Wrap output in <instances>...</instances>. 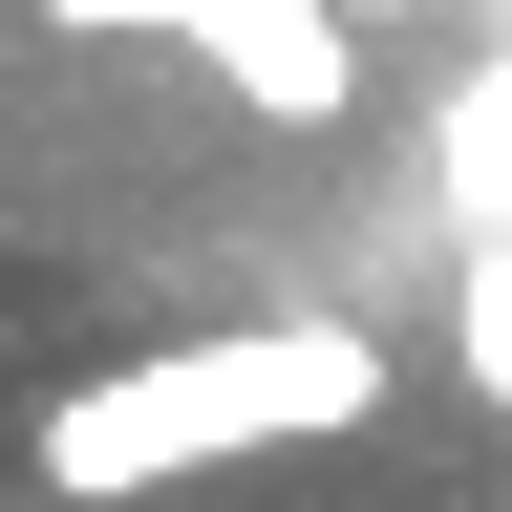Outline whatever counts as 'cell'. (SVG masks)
<instances>
[{"instance_id": "1", "label": "cell", "mask_w": 512, "mask_h": 512, "mask_svg": "<svg viewBox=\"0 0 512 512\" xmlns=\"http://www.w3.org/2000/svg\"><path fill=\"white\" fill-rule=\"evenodd\" d=\"M0 235L64 256H491L512 0H0Z\"/></svg>"}, {"instance_id": "2", "label": "cell", "mask_w": 512, "mask_h": 512, "mask_svg": "<svg viewBox=\"0 0 512 512\" xmlns=\"http://www.w3.org/2000/svg\"><path fill=\"white\" fill-rule=\"evenodd\" d=\"M406 406V342H384L363 299H278V320H192V342H128L86 363L64 406L22 427V470L64 512H128V491H192V470H256V448H342Z\"/></svg>"}, {"instance_id": "3", "label": "cell", "mask_w": 512, "mask_h": 512, "mask_svg": "<svg viewBox=\"0 0 512 512\" xmlns=\"http://www.w3.org/2000/svg\"><path fill=\"white\" fill-rule=\"evenodd\" d=\"M427 342H448V384H470V406L512 427V235H491V256H448V278H427Z\"/></svg>"}]
</instances>
